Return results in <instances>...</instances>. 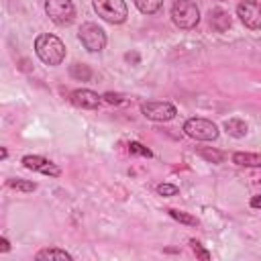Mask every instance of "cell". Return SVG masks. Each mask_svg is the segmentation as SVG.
Segmentation results:
<instances>
[{"mask_svg": "<svg viewBox=\"0 0 261 261\" xmlns=\"http://www.w3.org/2000/svg\"><path fill=\"white\" fill-rule=\"evenodd\" d=\"M35 53L45 65H61L65 59V43L51 35V33H41L35 39Z\"/></svg>", "mask_w": 261, "mask_h": 261, "instance_id": "6da1fadb", "label": "cell"}, {"mask_svg": "<svg viewBox=\"0 0 261 261\" xmlns=\"http://www.w3.org/2000/svg\"><path fill=\"white\" fill-rule=\"evenodd\" d=\"M171 18L179 29H194L200 22V8L194 0H175L171 6Z\"/></svg>", "mask_w": 261, "mask_h": 261, "instance_id": "7a4b0ae2", "label": "cell"}, {"mask_svg": "<svg viewBox=\"0 0 261 261\" xmlns=\"http://www.w3.org/2000/svg\"><path fill=\"white\" fill-rule=\"evenodd\" d=\"M96 14L110 22V24H122L128 16V8L124 0H92Z\"/></svg>", "mask_w": 261, "mask_h": 261, "instance_id": "3957f363", "label": "cell"}, {"mask_svg": "<svg viewBox=\"0 0 261 261\" xmlns=\"http://www.w3.org/2000/svg\"><path fill=\"white\" fill-rule=\"evenodd\" d=\"M184 133L190 137V139H196V141H216L220 130L218 126L208 120V118H200V116H192L184 122Z\"/></svg>", "mask_w": 261, "mask_h": 261, "instance_id": "277c9868", "label": "cell"}, {"mask_svg": "<svg viewBox=\"0 0 261 261\" xmlns=\"http://www.w3.org/2000/svg\"><path fill=\"white\" fill-rule=\"evenodd\" d=\"M77 37H80L84 49L90 53H100L106 47V33L96 22H84L77 31Z\"/></svg>", "mask_w": 261, "mask_h": 261, "instance_id": "5b68a950", "label": "cell"}, {"mask_svg": "<svg viewBox=\"0 0 261 261\" xmlns=\"http://www.w3.org/2000/svg\"><path fill=\"white\" fill-rule=\"evenodd\" d=\"M45 12L59 27H67L75 18V6L71 0H45Z\"/></svg>", "mask_w": 261, "mask_h": 261, "instance_id": "8992f818", "label": "cell"}, {"mask_svg": "<svg viewBox=\"0 0 261 261\" xmlns=\"http://www.w3.org/2000/svg\"><path fill=\"white\" fill-rule=\"evenodd\" d=\"M141 112L145 118L155 120V122H167L171 118H175L177 108L171 102H159V100H151V102H143L141 104Z\"/></svg>", "mask_w": 261, "mask_h": 261, "instance_id": "52a82bcc", "label": "cell"}, {"mask_svg": "<svg viewBox=\"0 0 261 261\" xmlns=\"http://www.w3.org/2000/svg\"><path fill=\"white\" fill-rule=\"evenodd\" d=\"M237 16L247 29L259 31L261 29V4L257 0H243L237 6Z\"/></svg>", "mask_w": 261, "mask_h": 261, "instance_id": "ba28073f", "label": "cell"}, {"mask_svg": "<svg viewBox=\"0 0 261 261\" xmlns=\"http://www.w3.org/2000/svg\"><path fill=\"white\" fill-rule=\"evenodd\" d=\"M22 165L27 169H31V171H37V173H43V175H49V177L61 175V169L53 161H49V159H45L41 155H24L22 157Z\"/></svg>", "mask_w": 261, "mask_h": 261, "instance_id": "9c48e42d", "label": "cell"}, {"mask_svg": "<svg viewBox=\"0 0 261 261\" xmlns=\"http://www.w3.org/2000/svg\"><path fill=\"white\" fill-rule=\"evenodd\" d=\"M69 100L73 106L77 108H84V110H94L100 106L102 102V96H98L94 90H88V88H80V90H73L69 94Z\"/></svg>", "mask_w": 261, "mask_h": 261, "instance_id": "30bf717a", "label": "cell"}, {"mask_svg": "<svg viewBox=\"0 0 261 261\" xmlns=\"http://www.w3.org/2000/svg\"><path fill=\"white\" fill-rule=\"evenodd\" d=\"M232 20H230V14L222 8H214L210 10V27L216 31V33H226L230 29Z\"/></svg>", "mask_w": 261, "mask_h": 261, "instance_id": "8fae6325", "label": "cell"}, {"mask_svg": "<svg viewBox=\"0 0 261 261\" xmlns=\"http://www.w3.org/2000/svg\"><path fill=\"white\" fill-rule=\"evenodd\" d=\"M37 261H71L73 255L67 253L65 249H59V247H47V249H41L37 255H35Z\"/></svg>", "mask_w": 261, "mask_h": 261, "instance_id": "7c38bea8", "label": "cell"}, {"mask_svg": "<svg viewBox=\"0 0 261 261\" xmlns=\"http://www.w3.org/2000/svg\"><path fill=\"white\" fill-rule=\"evenodd\" d=\"M232 163H237L241 167H261V153L237 151V153H232Z\"/></svg>", "mask_w": 261, "mask_h": 261, "instance_id": "4fadbf2b", "label": "cell"}, {"mask_svg": "<svg viewBox=\"0 0 261 261\" xmlns=\"http://www.w3.org/2000/svg\"><path fill=\"white\" fill-rule=\"evenodd\" d=\"M224 130H226V135L232 137V139H243V137L249 133V126H247V122L241 120V118H228V120L224 122Z\"/></svg>", "mask_w": 261, "mask_h": 261, "instance_id": "5bb4252c", "label": "cell"}, {"mask_svg": "<svg viewBox=\"0 0 261 261\" xmlns=\"http://www.w3.org/2000/svg\"><path fill=\"white\" fill-rule=\"evenodd\" d=\"M6 186L12 188V190H18L22 194H31V192L37 190V184L35 181H29V179H22V177H10L6 181Z\"/></svg>", "mask_w": 261, "mask_h": 261, "instance_id": "9a60e30c", "label": "cell"}, {"mask_svg": "<svg viewBox=\"0 0 261 261\" xmlns=\"http://www.w3.org/2000/svg\"><path fill=\"white\" fill-rule=\"evenodd\" d=\"M167 212H169V216H171L173 220H177V222H181V224H188V226H198V224H200V220H198L196 216H192L190 212H184V210H177V208H169Z\"/></svg>", "mask_w": 261, "mask_h": 261, "instance_id": "2e32d148", "label": "cell"}, {"mask_svg": "<svg viewBox=\"0 0 261 261\" xmlns=\"http://www.w3.org/2000/svg\"><path fill=\"white\" fill-rule=\"evenodd\" d=\"M69 75H71L73 80L88 82V80L92 77V69H90V65H86V63H73V65H69Z\"/></svg>", "mask_w": 261, "mask_h": 261, "instance_id": "e0dca14e", "label": "cell"}, {"mask_svg": "<svg viewBox=\"0 0 261 261\" xmlns=\"http://www.w3.org/2000/svg\"><path fill=\"white\" fill-rule=\"evenodd\" d=\"M135 6L139 8V12L143 14H155L161 10L163 0H135Z\"/></svg>", "mask_w": 261, "mask_h": 261, "instance_id": "ac0fdd59", "label": "cell"}, {"mask_svg": "<svg viewBox=\"0 0 261 261\" xmlns=\"http://www.w3.org/2000/svg\"><path fill=\"white\" fill-rule=\"evenodd\" d=\"M200 155H202L206 161H210V163H222V161H224V157H226L222 151L206 149V147H202V149H200Z\"/></svg>", "mask_w": 261, "mask_h": 261, "instance_id": "d6986e66", "label": "cell"}, {"mask_svg": "<svg viewBox=\"0 0 261 261\" xmlns=\"http://www.w3.org/2000/svg\"><path fill=\"white\" fill-rule=\"evenodd\" d=\"M128 151H130L133 155H143V157H153V153H151V149H147L145 145H141V143H137V141H130V143H128Z\"/></svg>", "mask_w": 261, "mask_h": 261, "instance_id": "ffe728a7", "label": "cell"}, {"mask_svg": "<svg viewBox=\"0 0 261 261\" xmlns=\"http://www.w3.org/2000/svg\"><path fill=\"white\" fill-rule=\"evenodd\" d=\"M157 192H159L161 196L169 198V196H177V194H179V188L173 186V184H159V186H157Z\"/></svg>", "mask_w": 261, "mask_h": 261, "instance_id": "44dd1931", "label": "cell"}, {"mask_svg": "<svg viewBox=\"0 0 261 261\" xmlns=\"http://www.w3.org/2000/svg\"><path fill=\"white\" fill-rule=\"evenodd\" d=\"M190 245H192V251L196 253V257H198V259H202V261H208V259H210V253H208V251H206V249H204L196 239H192V241H190Z\"/></svg>", "mask_w": 261, "mask_h": 261, "instance_id": "7402d4cb", "label": "cell"}, {"mask_svg": "<svg viewBox=\"0 0 261 261\" xmlns=\"http://www.w3.org/2000/svg\"><path fill=\"white\" fill-rule=\"evenodd\" d=\"M102 100H106L108 104H114V106H118V104L124 102V98H122L120 94H114V92H106V94L102 96Z\"/></svg>", "mask_w": 261, "mask_h": 261, "instance_id": "603a6c76", "label": "cell"}, {"mask_svg": "<svg viewBox=\"0 0 261 261\" xmlns=\"http://www.w3.org/2000/svg\"><path fill=\"white\" fill-rule=\"evenodd\" d=\"M8 251H10V243L6 237H2L0 239V253H8Z\"/></svg>", "mask_w": 261, "mask_h": 261, "instance_id": "cb8c5ba5", "label": "cell"}, {"mask_svg": "<svg viewBox=\"0 0 261 261\" xmlns=\"http://www.w3.org/2000/svg\"><path fill=\"white\" fill-rule=\"evenodd\" d=\"M251 208H261V196H253L251 198Z\"/></svg>", "mask_w": 261, "mask_h": 261, "instance_id": "d4e9b609", "label": "cell"}, {"mask_svg": "<svg viewBox=\"0 0 261 261\" xmlns=\"http://www.w3.org/2000/svg\"><path fill=\"white\" fill-rule=\"evenodd\" d=\"M0 157H2V159H6V157H8V151H6L4 147H2V151H0Z\"/></svg>", "mask_w": 261, "mask_h": 261, "instance_id": "484cf974", "label": "cell"}, {"mask_svg": "<svg viewBox=\"0 0 261 261\" xmlns=\"http://www.w3.org/2000/svg\"><path fill=\"white\" fill-rule=\"evenodd\" d=\"M220 2H222V0H220Z\"/></svg>", "mask_w": 261, "mask_h": 261, "instance_id": "4316f807", "label": "cell"}]
</instances>
